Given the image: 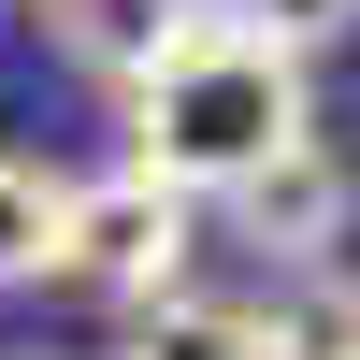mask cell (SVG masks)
Segmentation results:
<instances>
[{
	"mask_svg": "<svg viewBox=\"0 0 360 360\" xmlns=\"http://www.w3.org/2000/svg\"><path fill=\"white\" fill-rule=\"evenodd\" d=\"M288 144H317V86H303V58L259 44L231 0H202V15L173 29V58L130 86V173H159L202 217H217L245 173H274Z\"/></svg>",
	"mask_w": 360,
	"mask_h": 360,
	"instance_id": "cell-1",
	"label": "cell"
},
{
	"mask_svg": "<svg viewBox=\"0 0 360 360\" xmlns=\"http://www.w3.org/2000/svg\"><path fill=\"white\" fill-rule=\"evenodd\" d=\"M188 245H202V202H173L159 173H72V217H58V288H101L115 317L173 303L188 288Z\"/></svg>",
	"mask_w": 360,
	"mask_h": 360,
	"instance_id": "cell-2",
	"label": "cell"
},
{
	"mask_svg": "<svg viewBox=\"0 0 360 360\" xmlns=\"http://www.w3.org/2000/svg\"><path fill=\"white\" fill-rule=\"evenodd\" d=\"M231 217V245H259L274 274H332L346 259V217H360V173L332 159V144H288L274 173H245V188L217 202Z\"/></svg>",
	"mask_w": 360,
	"mask_h": 360,
	"instance_id": "cell-3",
	"label": "cell"
},
{
	"mask_svg": "<svg viewBox=\"0 0 360 360\" xmlns=\"http://www.w3.org/2000/svg\"><path fill=\"white\" fill-rule=\"evenodd\" d=\"M44 15H58V58H72V72H101L115 101H130V86L173 58V29H188L202 0H44Z\"/></svg>",
	"mask_w": 360,
	"mask_h": 360,
	"instance_id": "cell-4",
	"label": "cell"
},
{
	"mask_svg": "<svg viewBox=\"0 0 360 360\" xmlns=\"http://www.w3.org/2000/svg\"><path fill=\"white\" fill-rule=\"evenodd\" d=\"M115 360H274V317L259 303H202V288H173V303H144Z\"/></svg>",
	"mask_w": 360,
	"mask_h": 360,
	"instance_id": "cell-5",
	"label": "cell"
},
{
	"mask_svg": "<svg viewBox=\"0 0 360 360\" xmlns=\"http://www.w3.org/2000/svg\"><path fill=\"white\" fill-rule=\"evenodd\" d=\"M58 217H72V173L0 159V288H58Z\"/></svg>",
	"mask_w": 360,
	"mask_h": 360,
	"instance_id": "cell-6",
	"label": "cell"
},
{
	"mask_svg": "<svg viewBox=\"0 0 360 360\" xmlns=\"http://www.w3.org/2000/svg\"><path fill=\"white\" fill-rule=\"evenodd\" d=\"M274 360H360V274L332 259V274H274Z\"/></svg>",
	"mask_w": 360,
	"mask_h": 360,
	"instance_id": "cell-7",
	"label": "cell"
},
{
	"mask_svg": "<svg viewBox=\"0 0 360 360\" xmlns=\"http://www.w3.org/2000/svg\"><path fill=\"white\" fill-rule=\"evenodd\" d=\"M231 15H245L259 44H288V58H317V44H346V29H360V0H231Z\"/></svg>",
	"mask_w": 360,
	"mask_h": 360,
	"instance_id": "cell-8",
	"label": "cell"
},
{
	"mask_svg": "<svg viewBox=\"0 0 360 360\" xmlns=\"http://www.w3.org/2000/svg\"><path fill=\"white\" fill-rule=\"evenodd\" d=\"M0 15H15V0H0Z\"/></svg>",
	"mask_w": 360,
	"mask_h": 360,
	"instance_id": "cell-9",
	"label": "cell"
}]
</instances>
